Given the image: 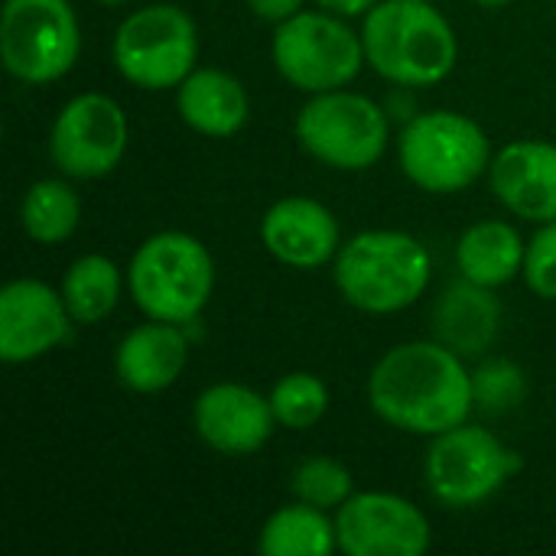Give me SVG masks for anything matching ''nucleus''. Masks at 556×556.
Masks as SVG:
<instances>
[{
    "label": "nucleus",
    "instance_id": "20",
    "mask_svg": "<svg viewBox=\"0 0 556 556\" xmlns=\"http://www.w3.org/2000/svg\"><path fill=\"white\" fill-rule=\"evenodd\" d=\"M525 254H528V241L511 222L482 218L459 235L456 270L472 283L498 290L525 270Z\"/></svg>",
    "mask_w": 556,
    "mask_h": 556
},
{
    "label": "nucleus",
    "instance_id": "10",
    "mask_svg": "<svg viewBox=\"0 0 556 556\" xmlns=\"http://www.w3.org/2000/svg\"><path fill=\"white\" fill-rule=\"evenodd\" d=\"M518 469L521 459L492 430L469 427V420L433 437L424 459L430 495L453 511L485 505Z\"/></svg>",
    "mask_w": 556,
    "mask_h": 556
},
{
    "label": "nucleus",
    "instance_id": "9",
    "mask_svg": "<svg viewBox=\"0 0 556 556\" xmlns=\"http://www.w3.org/2000/svg\"><path fill=\"white\" fill-rule=\"evenodd\" d=\"M81 55V26L68 0H7L0 13V59L23 85L65 78Z\"/></svg>",
    "mask_w": 556,
    "mask_h": 556
},
{
    "label": "nucleus",
    "instance_id": "21",
    "mask_svg": "<svg viewBox=\"0 0 556 556\" xmlns=\"http://www.w3.org/2000/svg\"><path fill=\"white\" fill-rule=\"evenodd\" d=\"M336 547V518L306 502L277 508L257 538V551L264 556H329Z\"/></svg>",
    "mask_w": 556,
    "mask_h": 556
},
{
    "label": "nucleus",
    "instance_id": "31",
    "mask_svg": "<svg viewBox=\"0 0 556 556\" xmlns=\"http://www.w3.org/2000/svg\"><path fill=\"white\" fill-rule=\"evenodd\" d=\"M101 7H124V3H130V0H98Z\"/></svg>",
    "mask_w": 556,
    "mask_h": 556
},
{
    "label": "nucleus",
    "instance_id": "12",
    "mask_svg": "<svg viewBox=\"0 0 556 556\" xmlns=\"http://www.w3.org/2000/svg\"><path fill=\"white\" fill-rule=\"evenodd\" d=\"M336 534L349 556H424L433 541L427 515L394 492H355L336 511Z\"/></svg>",
    "mask_w": 556,
    "mask_h": 556
},
{
    "label": "nucleus",
    "instance_id": "14",
    "mask_svg": "<svg viewBox=\"0 0 556 556\" xmlns=\"http://www.w3.org/2000/svg\"><path fill=\"white\" fill-rule=\"evenodd\" d=\"M192 427L199 440L218 456H254L267 446L277 430L270 397L248 384L218 381L208 384L192 407Z\"/></svg>",
    "mask_w": 556,
    "mask_h": 556
},
{
    "label": "nucleus",
    "instance_id": "6",
    "mask_svg": "<svg viewBox=\"0 0 556 556\" xmlns=\"http://www.w3.org/2000/svg\"><path fill=\"white\" fill-rule=\"evenodd\" d=\"M270 59L280 78L303 94L345 88L368 62L362 33H355L345 16L329 10H300L277 23Z\"/></svg>",
    "mask_w": 556,
    "mask_h": 556
},
{
    "label": "nucleus",
    "instance_id": "19",
    "mask_svg": "<svg viewBox=\"0 0 556 556\" xmlns=\"http://www.w3.org/2000/svg\"><path fill=\"white\" fill-rule=\"evenodd\" d=\"M176 111L189 130L225 140L248 124L251 98L231 72L195 65L176 88Z\"/></svg>",
    "mask_w": 556,
    "mask_h": 556
},
{
    "label": "nucleus",
    "instance_id": "7",
    "mask_svg": "<svg viewBox=\"0 0 556 556\" xmlns=\"http://www.w3.org/2000/svg\"><path fill=\"white\" fill-rule=\"evenodd\" d=\"M296 140L323 166L362 173L388 153L391 117L375 98L336 88L309 94L296 114Z\"/></svg>",
    "mask_w": 556,
    "mask_h": 556
},
{
    "label": "nucleus",
    "instance_id": "15",
    "mask_svg": "<svg viewBox=\"0 0 556 556\" xmlns=\"http://www.w3.org/2000/svg\"><path fill=\"white\" fill-rule=\"evenodd\" d=\"M261 244L293 270H316L336 261L342 248L339 218L316 199L287 195L261 218Z\"/></svg>",
    "mask_w": 556,
    "mask_h": 556
},
{
    "label": "nucleus",
    "instance_id": "25",
    "mask_svg": "<svg viewBox=\"0 0 556 556\" xmlns=\"http://www.w3.org/2000/svg\"><path fill=\"white\" fill-rule=\"evenodd\" d=\"M290 492L296 502H306L323 511H339V505H345L355 495L352 472L332 456L303 459L290 476Z\"/></svg>",
    "mask_w": 556,
    "mask_h": 556
},
{
    "label": "nucleus",
    "instance_id": "2",
    "mask_svg": "<svg viewBox=\"0 0 556 556\" xmlns=\"http://www.w3.org/2000/svg\"><path fill=\"white\" fill-rule=\"evenodd\" d=\"M362 42L368 65L401 88L440 85L459 59L456 29L430 0H381L365 13Z\"/></svg>",
    "mask_w": 556,
    "mask_h": 556
},
{
    "label": "nucleus",
    "instance_id": "27",
    "mask_svg": "<svg viewBox=\"0 0 556 556\" xmlns=\"http://www.w3.org/2000/svg\"><path fill=\"white\" fill-rule=\"evenodd\" d=\"M525 283L534 296L556 303V222L538 225L525 254Z\"/></svg>",
    "mask_w": 556,
    "mask_h": 556
},
{
    "label": "nucleus",
    "instance_id": "13",
    "mask_svg": "<svg viewBox=\"0 0 556 556\" xmlns=\"http://www.w3.org/2000/svg\"><path fill=\"white\" fill-rule=\"evenodd\" d=\"M72 326L62 290L36 277L10 280L0 290V358L7 365H29L55 352Z\"/></svg>",
    "mask_w": 556,
    "mask_h": 556
},
{
    "label": "nucleus",
    "instance_id": "16",
    "mask_svg": "<svg viewBox=\"0 0 556 556\" xmlns=\"http://www.w3.org/2000/svg\"><path fill=\"white\" fill-rule=\"evenodd\" d=\"M495 199L531 225L556 222V143L511 140L489 166Z\"/></svg>",
    "mask_w": 556,
    "mask_h": 556
},
{
    "label": "nucleus",
    "instance_id": "24",
    "mask_svg": "<svg viewBox=\"0 0 556 556\" xmlns=\"http://www.w3.org/2000/svg\"><path fill=\"white\" fill-rule=\"evenodd\" d=\"M270 407L277 417V427H287L293 433L313 430L326 410H329V388L313 371H290L270 388Z\"/></svg>",
    "mask_w": 556,
    "mask_h": 556
},
{
    "label": "nucleus",
    "instance_id": "30",
    "mask_svg": "<svg viewBox=\"0 0 556 556\" xmlns=\"http://www.w3.org/2000/svg\"><path fill=\"white\" fill-rule=\"evenodd\" d=\"M472 3H479V7H508L511 0H472Z\"/></svg>",
    "mask_w": 556,
    "mask_h": 556
},
{
    "label": "nucleus",
    "instance_id": "29",
    "mask_svg": "<svg viewBox=\"0 0 556 556\" xmlns=\"http://www.w3.org/2000/svg\"><path fill=\"white\" fill-rule=\"evenodd\" d=\"M319 3V10H329V13H336V16H345V20H352V16H365L371 7H378L381 0H316Z\"/></svg>",
    "mask_w": 556,
    "mask_h": 556
},
{
    "label": "nucleus",
    "instance_id": "22",
    "mask_svg": "<svg viewBox=\"0 0 556 556\" xmlns=\"http://www.w3.org/2000/svg\"><path fill=\"white\" fill-rule=\"evenodd\" d=\"M62 300L75 326H94L108 319L121 300L124 277L121 267L104 254H81L68 264L62 277Z\"/></svg>",
    "mask_w": 556,
    "mask_h": 556
},
{
    "label": "nucleus",
    "instance_id": "17",
    "mask_svg": "<svg viewBox=\"0 0 556 556\" xmlns=\"http://www.w3.org/2000/svg\"><path fill=\"white\" fill-rule=\"evenodd\" d=\"M189 362L186 326L147 319L124 332L114 352V375L134 394H160L179 381Z\"/></svg>",
    "mask_w": 556,
    "mask_h": 556
},
{
    "label": "nucleus",
    "instance_id": "5",
    "mask_svg": "<svg viewBox=\"0 0 556 556\" xmlns=\"http://www.w3.org/2000/svg\"><path fill=\"white\" fill-rule=\"evenodd\" d=\"M492 156L495 153L482 124L450 108L414 114L397 137V163L404 176L433 195L469 189L489 173Z\"/></svg>",
    "mask_w": 556,
    "mask_h": 556
},
{
    "label": "nucleus",
    "instance_id": "8",
    "mask_svg": "<svg viewBox=\"0 0 556 556\" xmlns=\"http://www.w3.org/2000/svg\"><path fill=\"white\" fill-rule=\"evenodd\" d=\"M114 68L143 91L179 88L199 62L195 20L179 3H147L121 20L111 42Z\"/></svg>",
    "mask_w": 556,
    "mask_h": 556
},
{
    "label": "nucleus",
    "instance_id": "26",
    "mask_svg": "<svg viewBox=\"0 0 556 556\" xmlns=\"http://www.w3.org/2000/svg\"><path fill=\"white\" fill-rule=\"evenodd\" d=\"M525 371L508 358H489L472 371V394L476 407L485 414H505L525 401Z\"/></svg>",
    "mask_w": 556,
    "mask_h": 556
},
{
    "label": "nucleus",
    "instance_id": "18",
    "mask_svg": "<svg viewBox=\"0 0 556 556\" xmlns=\"http://www.w3.org/2000/svg\"><path fill=\"white\" fill-rule=\"evenodd\" d=\"M502 332V303L492 287L459 277L433 306V339L463 358L485 355Z\"/></svg>",
    "mask_w": 556,
    "mask_h": 556
},
{
    "label": "nucleus",
    "instance_id": "11",
    "mask_svg": "<svg viewBox=\"0 0 556 556\" xmlns=\"http://www.w3.org/2000/svg\"><path fill=\"white\" fill-rule=\"evenodd\" d=\"M130 124L124 108L101 91H81L62 104L49 130V156L68 179H101L127 153Z\"/></svg>",
    "mask_w": 556,
    "mask_h": 556
},
{
    "label": "nucleus",
    "instance_id": "4",
    "mask_svg": "<svg viewBox=\"0 0 556 556\" xmlns=\"http://www.w3.org/2000/svg\"><path fill=\"white\" fill-rule=\"evenodd\" d=\"M127 290L147 319L192 326L215 293V257L186 231H156L130 257Z\"/></svg>",
    "mask_w": 556,
    "mask_h": 556
},
{
    "label": "nucleus",
    "instance_id": "3",
    "mask_svg": "<svg viewBox=\"0 0 556 556\" xmlns=\"http://www.w3.org/2000/svg\"><path fill=\"white\" fill-rule=\"evenodd\" d=\"M433 277L427 244L407 231L371 228L349 238L336 261L332 280L342 300L368 316H391L414 306Z\"/></svg>",
    "mask_w": 556,
    "mask_h": 556
},
{
    "label": "nucleus",
    "instance_id": "28",
    "mask_svg": "<svg viewBox=\"0 0 556 556\" xmlns=\"http://www.w3.org/2000/svg\"><path fill=\"white\" fill-rule=\"evenodd\" d=\"M303 3H306V0H248L251 13H254L257 20L274 23V26L283 23V20H290L293 13H300Z\"/></svg>",
    "mask_w": 556,
    "mask_h": 556
},
{
    "label": "nucleus",
    "instance_id": "1",
    "mask_svg": "<svg viewBox=\"0 0 556 556\" xmlns=\"http://www.w3.org/2000/svg\"><path fill=\"white\" fill-rule=\"evenodd\" d=\"M368 404L378 420L410 437H440L476 410L472 371L443 342H401L368 375Z\"/></svg>",
    "mask_w": 556,
    "mask_h": 556
},
{
    "label": "nucleus",
    "instance_id": "23",
    "mask_svg": "<svg viewBox=\"0 0 556 556\" xmlns=\"http://www.w3.org/2000/svg\"><path fill=\"white\" fill-rule=\"evenodd\" d=\"M20 225L36 244H62L81 225V199L65 179H39L20 202Z\"/></svg>",
    "mask_w": 556,
    "mask_h": 556
}]
</instances>
